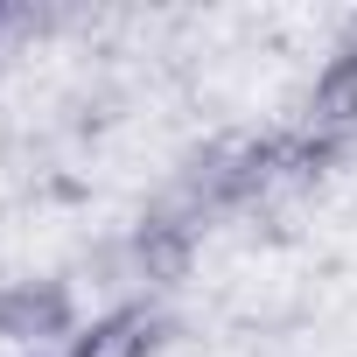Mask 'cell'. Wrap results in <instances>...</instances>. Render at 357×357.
Instances as JSON below:
<instances>
[{
	"instance_id": "cell-1",
	"label": "cell",
	"mask_w": 357,
	"mask_h": 357,
	"mask_svg": "<svg viewBox=\"0 0 357 357\" xmlns=\"http://www.w3.org/2000/svg\"><path fill=\"white\" fill-rule=\"evenodd\" d=\"M154 329H161V322H154L147 308H119V315L91 322L70 357H147V350H154Z\"/></svg>"
}]
</instances>
